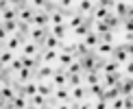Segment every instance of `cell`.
I'll return each mask as SVG.
<instances>
[{"label":"cell","instance_id":"6da1fadb","mask_svg":"<svg viewBox=\"0 0 133 109\" xmlns=\"http://www.w3.org/2000/svg\"><path fill=\"white\" fill-rule=\"evenodd\" d=\"M46 35H48V29H46V26H33L31 33H29V37H31V39L35 42L39 48L44 46V42H46Z\"/></svg>","mask_w":133,"mask_h":109},{"label":"cell","instance_id":"7a4b0ae2","mask_svg":"<svg viewBox=\"0 0 133 109\" xmlns=\"http://www.w3.org/2000/svg\"><path fill=\"white\" fill-rule=\"evenodd\" d=\"M50 79H52V85H55V87H63V85H68V72H65V68H63V65H59V68L52 72Z\"/></svg>","mask_w":133,"mask_h":109},{"label":"cell","instance_id":"3957f363","mask_svg":"<svg viewBox=\"0 0 133 109\" xmlns=\"http://www.w3.org/2000/svg\"><path fill=\"white\" fill-rule=\"evenodd\" d=\"M33 26H48L50 24V13H46V11H35V15H33Z\"/></svg>","mask_w":133,"mask_h":109},{"label":"cell","instance_id":"277c9868","mask_svg":"<svg viewBox=\"0 0 133 109\" xmlns=\"http://www.w3.org/2000/svg\"><path fill=\"white\" fill-rule=\"evenodd\" d=\"M18 94H22V96H26V98H31V96H35L37 94V81H29V83H22V87L18 90Z\"/></svg>","mask_w":133,"mask_h":109},{"label":"cell","instance_id":"5b68a950","mask_svg":"<svg viewBox=\"0 0 133 109\" xmlns=\"http://www.w3.org/2000/svg\"><path fill=\"white\" fill-rule=\"evenodd\" d=\"M127 11H129V0H116V4H114V9H111V13H116L118 18H127Z\"/></svg>","mask_w":133,"mask_h":109},{"label":"cell","instance_id":"8992f818","mask_svg":"<svg viewBox=\"0 0 133 109\" xmlns=\"http://www.w3.org/2000/svg\"><path fill=\"white\" fill-rule=\"evenodd\" d=\"M83 44H85L87 48H92V50H94V48L101 44V35H98L96 31H87V35L83 37Z\"/></svg>","mask_w":133,"mask_h":109},{"label":"cell","instance_id":"52a82bcc","mask_svg":"<svg viewBox=\"0 0 133 109\" xmlns=\"http://www.w3.org/2000/svg\"><path fill=\"white\" fill-rule=\"evenodd\" d=\"M114 61H118L120 65H122V63H127V61H129V52H127V48L124 46H118V48H114Z\"/></svg>","mask_w":133,"mask_h":109},{"label":"cell","instance_id":"ba28073f","mask_svg":"<svg viewBox=\"0 0 133 109\" xmlns=\"http://www.w3.org/2000/svg\"><path fill=\"white\" fill-rule=\"evenodd\" d=\"M94 7H96V2H94V0H79V4H76V13L87 15L90 11H94Z\"/></svg>","mask_w":133,"mask_h":109},{"label":"cell","instance_id":"9c48e42d","mask_svg":"<svg viewBox=\"0 0 133 109\" xmlns=\"http://www.w3.org/2000/svg\"><path fill=\"white\" fill-rule=\"evenodd\" d=\"M52 94H55V98H57V103H68L70 100V90H68V87H55V92H52Z\"/></svg>","mask_w":133,"mask_h":109},{"label":"cell","instance_id":"30bf717a","mask_svg":"<svg viewBox=\"0 0 133 109\" xmlns=\"http://www.w3.org/2000/svg\"><path fill=\"white\" fill-rule=\"evenodd\" d=\"M22 44H24V42H22L18 35H9L7 42H4V48H7V50H11V52H15V50L22 46Z\"/></svg>","mask_w":133,"mask_h":109},{"label":"cell","instance_id":"8fae6325","mask_svg":"<svg viewBox=\"0 0 133 109\" xmlns=\"http://www.w3.org/2000/svg\"><path fill=\"white\" fill-rule=\"evenodd\" d=\"M103 94H105V85H103V83H94V85H90V87H87V96L103 98Z\"/></svg>","mask_w":133,"mask_h":109},{"label":"cell","instance_id":"7c38bea8","mask_svg":"<svg viewBox=\"0 0 133 109\" xmlns=\"http://www.w3.org/2000/svg\"><path fill=\"white\" fill-rule=\"evenodd\" d=\"M33 15H35V9H33V7H24V9L18 11V18L22 22H29V24L33 22Z\"/></svg>","mask_w":133,"mask_h":109},{"label":"cell","instance_id":"4fadbf2b","mask_svg":"<svg viewBox=\"0 0 133 109\" xmlns=\"http://www.w3.org/2000/svg\"><path fill=\"white\" fill-rule=\"evenodd\" d=\"M37 50H39V46H37L35 42H24L22 44V55H29V57H35Z\"/></svg>","mask_w":133,"mask_h":109},{"label":"cell","instance_id":"5bb4252c","mask_svg":"<svg viewBox=\"0 0 133 109\" xmlns=\"http://www.w3.org/2000/svg\"><path fill=\"white\" fill-rule=\"evenodd\" d=\"M94 50H96V55H101V57H107V55H111V52H114V44L101 42L96 48H94Z\"/></svg>","mask_w":133,"mask_h":109},{"label":"cell","instance_id":"9a60e30c","mask_svg":"<svg viewBox=\"0 0 133 109\" xmlns=\"http://www.w3.org/2000/svg\"><path fill=\"white\" fill-rule=\"evenodd\" d=\"M70 96L72 98H74V100H83V98H85L87 96V87H83V85H76V87H72V90H70Z\"/></svg>","mask_w":133,"mask_h":109},{"label":"cell","instance_id":"2e32d148","mask_svg":"<svg viewBox=\"0 0 133 109\" xmlns=\"http://www.w3.org/2000/svg\"><path fill=\"white\" fill-rule=\"evenodd\" d=\"M52 92H55V85H50V83H44V81H39L37 83V94H42V96H52Z\"/></svg>","mask_w":133,"mask_h":109},{"label":"cell","instance_id":"e0dca14e","mask_svg":"<svg viewBox=\"0 0 133 109\" xmlns=\"http://www.w3.org/2000/svg\"><path fill=\"white\" fill-rule=\"evenodd\" d=\"M101 70H87V74H85V81H87V85H94V83H101Z\"/></svg>","mask_w":133,"mask_h":109},{"label":"cell","instance_id":"ac0fdd59","mask_svg":"<svg viewBox=\"0 0 133 109\" xmlns=\"http://www.w3.org/2000/svg\"><path fill=\"white\" fill-rule=\"evenodd\" d=\"M26 105H29V100H26V96H22V94H15L13 100H11V109H24Z\"/></svg>","mask_w":133,"mask_h":109},{"label":"cell","instance_id":"d6986e66","mask_svg":"<svg viewBox=\"0 0 133 109\" xmlns=\"http://www.w3.org/2000/svg\"><path fill=\"white\" fill-rule=\"evenodd\" d=\"M120 83V72H109V74H105V87H111V85H118Z\"/></svg>","mask_w":133,"mask_h":109},{"label":"cell","instance_id":"ffe728a7","mask_svg":"<svg viewBox=\"0 0 133 109\" xmlns=\"http://www.w3.org/2000/svg\"><path fill=\"white\" fill-rule=\"evenodd\" d=\"M57 61H59V65H63V68H68V65H70L72 61H74V55H72V52H59Z\"/></svg>","mask_w":133,"mask_h":109},{"label":"cell","instance_id":"44dd1931","mask_svg":"<svg viewBox=\"0 0 133 109\" xmlns=\"http://www.w3.org/2000/svg\"><path fill=\"white\" fill-rule=\"evenodd\" d=\"M29 105L37 107V109L46 107V96H42V94H35V96H31V98H29Z\"/></svg>","mask_w":133,"mask_h":109},{"label":"cell","instance_id":"7402d4cb","mask_svg":"<svg viewBox=\"0 0 133 109\" xmlns=\"http://www.w3.org/2000/svg\"><path fill=\"white\" fill-rule=\"evenodd\" d=\"M31 79H33V70L31 68H22L18 72V81H20V83H29Z\"/></svg>","mask_w":133,"mask_h":109},{"label":"cell","instance_id":"603a6c76","mask_svg":"<svg viewBox=\"0 0 133 109\" xmlns=\"http://www.w3.org/2000/svg\"><path fill=\"white\" fill-rule=\"evenodd\" d=\"M120 20H122V18H118L116 13H111V11H109V15H107V18H105L103 22H105V24L109 26V29H116V26L120 24Z\"/></svg>","mask_w":133,"mask_h":109},{"label":"cell","instance_id":"cb8c5ba5","mask_svg":"<svg viewBox=\"0 0 133 109\" xmlns=\"http://www.w3.org/2000/svg\"><path fill=\"white\" fill-rule=\"evenodd\" d=\"M118 70H120V63H118V61H105V65H103L101 72H103V74H109V72H118Z\"/></svg>","mask_w":133,"mask_h":109},{"label":"cell","instance_id":"d4e9b609","mask_svg":"<svg viewBox=\"0 0 133 109\" xmlns=\"http://www.w3.org/2000/svg\"><path fill=\"white\" fill-rule=\"evenodd\" d=\"M65 31H68L65 22H63V24H52V35L59 37V39H63V37H65Z\"/></svg>","mask_w":133,"mask_h":109},{"label":"cell","instance_id":"484cf974","mask_svg":"<svg viewBox=\"0 0 133 109\" xmlns=\"http://www.w3.org/2000/svg\"><path fill=\"white\" fill-rule=\"evenodd\" d=\"M2 26H4V31H7L9 35H15V31H18V20H4Z\"/></svg>","mask_w":133,"mask_h":109},{"label":"cell","instance_id":"4316f807","mask_svg":"<svg viewBox=\"0 0 133 109\" xmlns=\"http://www.w3.org/2000/svg\"><path fill=\"white\" fill-rule=\"evenodd\" d=\"M42 55H44V61H46V63L57 61V57H59V52H57V50H52V48H46V50H44Z\"/></svg>","mask_w":133,"mask_h":109},{"label":"cell","instance_id":"83f0119b","mask_svg":"<svg viewBox=\"0 0 133 109\" xmlns=\"http://www.w3.org/2000/svg\"><path fill=\"white\" fill-rule=\"evenodd\" d=\"M83 20H85V15H83V13H74V15L70 18L68 26H70V29H76V26H81V24H83Z\"/></svg>","mask_w":133,"mask_h":109},{"label":"cell","instance_id":"f1b7e54d","mask_svg":"<svg viewBox=\"0 0 133 109\" xmlns=\"http://www.w3.org/2000/svg\"><path fill=\"white\" fill-rule=\"evenodd\" d=\"M15 18H18V11L9 9L7 4H2V20H15Z\"/></svg>","mask_w":133,"mask_h":109},{"label":"cell","instance_id":"f546056e","mask_svg":"<svg viewBox=\"0 0 133 109\" xmlns=\"http://www.w3.org/2000/svg\"><path fill=\"white\" fill-rule=\"evenodd\" d=\"M13 57H15V55L11 52V50H7V48H4V50L0 52V63H2V65H9L11 61H13Z\"/></svg>","mask_w":133,"mask_h":109},{"label":"cell","instance_id":"4dcf8cb0","mask_svg":"<svg viewBox=\"0 0 133 109\" xmlns=\"http://www.w3.org/2000/svg\"><path fill=\"white\" fill-rule=\"evenodd\" d=\"M59 42H61L59 37H55V35H46V42H44V48H52V50H55V48L59 46Z\"/></svg>","mask_w":133,"mask_h":109},{"label":"cell","instance_id":"1f68e13d","mask_svg":"<svg viewBox=\"0 0 133 109\" xmlns=\"http://www.w3.org/2000/svg\"><path fill=\"white\" fill-rule=\"evenodd\" d=\"M109 15V9L105 7H94V20H105Z\"/></svg>","mask_w":133,"mask_h":109},{"label":"cell","instance_id":"d6a6232c","mask_svg":"<svg viewBox=\"0 0 133 109\" xmlns=\"http://www.w3.org/2000/svg\"><path fill=\"white\" fill-rule=\"evenodd\" d=\"M65 72H68V74H81V72H83V68H81V63L74 59V61H72L68 68H65Z\"/></svg>","mask_w":133,"mask_h":109},{"label":"cell","instance_id":"836d02e7","mask_svg":"<svg viewBox=\"0 0 133 109\" xmlns=\"http://www.w3.org/2000/svg\"><path fill=\"white\" fill-rule=\"evenodd\" d=\"M22 68H24V65H22V57H13V61L9 63V70L11 72H20Z\"/></svg>","mask_w":133,"mask_h":109},{"label":"cell","instance_id":"e575fe53","mask_svg":"<svg viewBox=\"0 0 133 109\" xmlns=\"http://www.w3.org/2000/svg\"><path fill=\"white\" fill-rule=\"evenodd\" d=\"M94 31H96L98 35H103V33H107V31H111V29H109V26L105 24L103 20H96V24H94Z\"/></svg>","mask_w":133,"mask_h":109},{"label":"cell","instance_id":"d590c367","mask_svg":"<svg viewBox=\"0 0 133 109\" xmlns=\"http://www.w3.org/2000/svg\"><path fill=\"white\" fill-rule=\"evenodd\" d=\"M65 18H63V13L61 11H55V13H50V24H63Z\"/></svg>","mask_w":133,"mask_h":109},{"label":"cell","instance_id":"8d00e7d4","mask_svg":"<svg viewBox=\"0 0 133 109\" xmlns=\"http://www.w3.org/2000/svg\"><path fill=\"white\" fill-rule=\"evenodd\" d=\"M68 83H70L72 87H76V85L83 83V76H81V74H68Z\"/></svg>","mask_w":133,"mask_h":109},{"label":"cell","instance_id":"74e56055","mask_svg":"<svg viewBox=\"0 0 133 109\" xmlns=\"http://www.w3.org/2000/svg\"><path fill=\"white\" fill-rule=\"evenodd\" d=\"M92 109H109V100H105V98H96V103L92 105Z\"/></svg>","mask_w":133,"mask_h":109},{"label":"cell","instance_id":"f35d334b","mask_svg":"<svg viewBox=\"0 0 133 109\" xmlns=\"http://www.w3.org/2000/svg\"><path fill=\"white\" fill-rule=\"evenodd\" d=\"M96 4H98V7H105V9L111 11V9H114V4H116V0H96Z\"/></svg>","mask_w":133,"mask_h":109},{"label":"cell","instance_id":"ab89813d","mask_svg":"<svg viewBox=\"0 0 133 109\" xmlns=\"http://www.w3.org/2000/svg\"><path fill=\"white\" fill-rule=\"evenodd\" d=\"M122 109H133V96H122Z\"/></svg>","mask_w":133,"mask_h":109},{"label":"cell","instance_id":"60d3db41","mask_svg":"<svg viewBox=\"0 0 133 109\" xmlns=\"http://www.w3.org/2000/svg\"><path fill=\"white\" fill-rule=\"evenodd\" d=\"M101 42H107V44H111V42H114V33H111V31L103 33V35H101Z\"/></svg>","mask_w":133,"mask_h":109},{"label":"cell","instance_id":"b9f144b4","mask_svg":"<svg viewBox=\"0 0 133 109\" xmlns=\"http://www.w3.org/2000/svg\"><path fill=\"white\" fill-rule=\"evenodd\" d=\"M124 31L133 33V18H124Z\"/></svg>","mask_w":133,"mask_h":109},{"label":"cell","instance_id":"7bdbcfd3","mask_svg":"<svg viewBox=\"0 0 133 109\" xmlns=\"http://www.w3.org/2000/svg\"><path fill=\"white\" fill-rule=\"evenodd\" d=\"M124 72L129 74V76H133V59H129V61L124 63Z\"/></svg>","mask_w":133,"mask_h":109},{"label":"cell","instance_id":"ee69618b","mask_svg":"<svg viewBox=\"0 0 133 109\" xmlns=\"http://www.w3.org/2000/svg\"><path fill=\"white\" fill-rule=\"evenodd\" d=\"M72 4H74V0H59V7L61 9H72Z\"/></svg>","mask_w":133,"mask_h":109},{"label":"cell","instance_id":"f6af8a7d","mask_svg":"<svg viewBox=\"0 0 133 109\" xmlns=\"http://www.w3.org/2000/svg\"><path fill=\"white\" fill-rule=\"evenodd\" d=\"M33 9H44V4H46V0H31Z\"/></svg>","mask_w":133,"mask_h":109},{"label":"cell","instance_id":"bcb514c9","mask_svg":"<svg viewBox=\"0 0 133 109\" xmlns=\"http://www.w3.org/2000/svg\"><path fill=\"white\" fill-rule=\"evenodd\" d=\"M7 37H9V33L4 31V26L0 24V42H7Z\"/></svg>","mask_w":133,"mask_h":109},{"label":"cell","instance_id":"7dc6e473","mask_svg":"<svg viewBox=\"0 0 133 109\" xmlns=\"http://www.w3.org/2000/svg\"><path fill=\"white\" fill-rule=\"evenodd\" d=\"M79 109H92V105H90V103H83V100H81V103H79Z\"/></svg>","mask_w":133,"mask_h":109},{"label":"cell","instance_id":"c3c4849f","mask_svg":"<svg viewBox=\"0 0 133 109\" xmlns=\"http://www.w3.org/2000/svg\"><path fill=\"white\" fill-rule=\"evenodd\" d=\"M55 109H70V105H68V103H59V105L55 107Z\"/></svg>","mask_w":133,"mask_h":109},{"label":"cell","instance_id":"681fc988","mask_svg":"<svg viewBox=\"0 0 133 109\" xmlns=\"http://www.w3.org/2000/svg\"><path fill=\"white\" fill-rule=\"evenodd\" d=\"M127 18H133V4H129V11H127Z\"/></svg>","mask_w":133,"mask_h":109},{"label":"cell","instance_id":"f907efd6","mask_svg":"<svg viewBox=\"0 0 133 109\" xmlns=\"http://www.w3.org/2000/svg\"><path fill=\"white\" fill-rule=\"evenodd\" d=\"M4 50V42H0V52H2Z\"/></svg>","mask_w":133,"mask_h":109},{"label":"cell","instance_id":"816d5d0a","mask_svg":"<svg viewBox=\"0 0 133 109\" xmlns=\"http://www.w3.org/2000/svg\"><path fill=\"white\" fill-rule=\"evenodd\" d=\"M42 109H55V107H48V105H46V107H42Z\"/></svg>","mask_w":133,"mask_h":109},{"label":"cell","instance_id":"f5cc1de1","mask_svg":"<svg viewBox=\"0 0 133 109\" xmlns=\"http://www.w3.org/2000/svg\"><path fill=\"white\" fill-rule=\"evenodd\" d=\"M20 2H24V4H26V2H31V0H20Z\"/></svg>","mask_w":133,"mask_h":109},{"label":"cell","instance_id":"db71d44e","mask_svg":"<svg viewBox=\"0 0 133 109\" xmlns=\"http://www.w3.org/2000/svg\"><path fill=\"white\" fill-rule=\"evenodd\" d=\"M2 68H4V65H2V63H0V72H2Z\"/></svg>","mask_w":133,"mask_h":109},{"label":"cell","instance_id":"11a10c76","mask_svg":"<svg viewBox=\"0 0 133 109\" xmlns=\"http://www.w3.org/2000/svg\"><path fill=\"white\" fill-rule=\"evenodd\" d=\"M46 2H55V0H46Z\"/></svg>","mask_w":133,"mask_h":109},{"label":"cell","instance_id":"9f6ffc18","mask_svg":"<svg viewBox=\"0 0 133 109\" xmlns=\"http://www.w3.org/2000/svg\"><path fill=\"white\" fill-rule=\"evenodd\" d=\"M0 87H2V83H0Z\"/></svg>","mask_w":133,"mask_h":109},{"label":"cell","instance_id":"6f0895ef","mask_svg":"<svg viewBox=\"0 0 133 109\" xmlns=\"http://www.w3.org/2000/svg\"><path fill=\"white\" fill-rule=\"evenodd\" d=\"M0 109H4V107H0Z\"/></svg>","mask_w":133,"mask_h":109}]
</instances>
